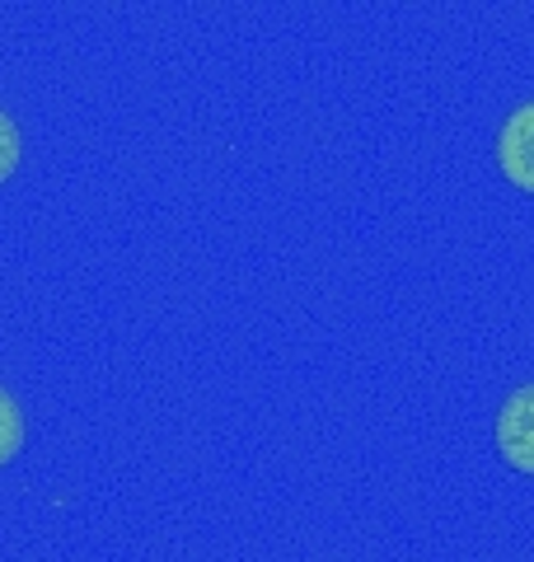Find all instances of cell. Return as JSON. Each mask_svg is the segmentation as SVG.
Returning <instances> with one entry per match:
<instances>
[{
	"mask_svg": "<svg viewBox=\"0 0 534 562\" xmlns=\"http://www.w3.org/2000/svg\"><path fill=\"white\" fill-rule=\"evenodd\" d=\"M497 450L507 454L511 469L534 473V384L507 394L502 413H497Z\"/></svg>",
	"mask_w": 534,
	"mask_h": 562,
	"instance_id": "obj_1",
	"label": "cell"
},
{
	"mask_svg": "<svg viewBox=\"0 0 534 562\" xmlns=\"http://www.w3.org/2000/svg\"><path fill=\"white\" fill-rule=\"evenodd\" d=\"M497 165L515 183L534 192V99L521 103L507 122H502V136H497Z\"/></svg>",
	"mask_w": 534,
	"mask_h": 562,
	"instance_id": "obj_2",
	"label": "cell"
},
{
	"mask_svg": "<svg viewBox=\"0 0 534 562\" xmlns=\"http://www.w3.org/2000/svg\"><path fill=\"white\" fill-rule=\"evenodd\" d=\"M24 446V408L5 384H0V469H5Z\"/></svg>",
	"mask_w": 534,
	"mask_h": 562,
	"instance_id": "obj_3",
	"label": "cell"
},
{
	"mask_svg": "<svg viewBox=\"0 0 534 562\" xmlns=\"http://www.w3.org/2000/svg\"><path fill=\"white\" fill-rule=\"evenodd\" d=\"M20 155H24V140H20V122H14L5 109H0V183L20 169Z\"/></svg>",
	"mask_w": 534,
	"mask_h": 562,
	"instance_id": "obj_4",
	"label": "cell"
}]
</instances>
